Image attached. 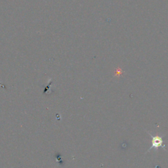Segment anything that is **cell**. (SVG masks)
<instances>
[{
	"label": "cell",
	"instance_id": "1",
	"mask_svg": "<svg viewBox=\"0 0 168 168\" xmlns=\"http://www.w3.org/2000/svg\"><path fill=\"white\" fill-rule=\"evenodd\" d=\"M162 144H163V140H162V137H158V136L152 137V148H158L160 147H162Z\"/></svg>",
	"mask_w": 168,
	"mask_h": 168
}]
</instances>
